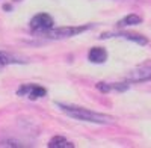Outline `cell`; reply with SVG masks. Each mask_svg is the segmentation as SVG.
I'll return each instance as SVG.
<instances>
[{"label":"cell","instance_id":"cell-1","mask_svg":"<svg viewBox=\"0 0 151 148\" xmlns=\"http://www.w3.org/2000/svg\"><path fill=\"white\" fill-rule=\"evenodd\" d=\"M58 106L62 112H65L68 116H73L74 119L95 122V124H109L112 121V118L104 114H98V112H94V110L85 109L80 106H70V104H64V103H58Z\"/></svg>","mask_w":151,"mask_h":148},{"label":"cell","instance_id":"cell-2","mask_svg":"<svg viewBox=\"0 0 151 148\" xmlns=\"http://www.w3.org/2000/svg\"><path fill=\"white\" fill-rule=\"evenodd\" d=\"M30 27L33 32H38V33H47L48 30L53 29V18L50 17L48 14H36L32 20H30Z\"/></svg>","mask_w":151,"mask_h":148},{"label":"cell","instance_id":"cell-3","mask_svg":"<svg viewBox=\"0 0 151 148\" xmlns=\"http://www.w3.org/2000/svg\"><path fill=\"white\" fill-rule=\"evenodd\" d=\"M89 26H79V27H70V26H65V27H58V29H52L48 30L45 35L48 38H53V40H60V38H70V36H74V35H79L80 32L86 30Z\"/></svg>","mask_w":151,"mask_h":148},{"label":"cell","instance_id":"cell-4","mask_svg":"<svg viewBox=\"0 0 151 148\" xmlns=\"http://www.w3.org/2000/svg\"><path fill=\"white\" fill-rule=\"evenodd\" d=\"M129 83H141V82H150L151 80V67H139L134 68L127 74Z\"/></svg>","mask_w":151,"mask_h":148},{"label":"cell","instance_id":"cell-5","mask_svg":"<svg viewBox=\"0 0 151 148\" xmlns=\"http://www.w3.org/2000/svg\"><path fill=\"white\" fill-rule=\"evenodd\" d=\"M18 95L24 97V95H27L29 98H32V100H36V98H42L47 91L45 88H42V86H38V85H23L18 88Z\"/></svg>","mask_w":151,"mask_h":148},{"label":"cell","instance_id":"cell-6","mask_svg":"<svg viewBox=\"0 0 151 148\" xmlns=\"http://www.w3.org/2000/svg\"><path fill=\"white\" fill-rule=\"evenodd\" d=\"M88 59H89L92 64H103V62H106V59H107L106 48H103V47H92L89 50V53H88Z\"/></svg>","mask_w":151,"mask_h":148},{"label":"cell","instance_id":"cell-7","mask_svg":"<svg viewBox=\"0 0 151 148\" xmlns=\"http://www.w3.org/2000/svg\"><path fill=\"white\" fill-rule=\"evenodd\" d=\"M48 148H74V144L65 139L64 136H55L47 144Z\"/></svg>","mask_w":151,"mask_h":148},{"label":"cell","instance_id":"cell-8","mask_svg":"<svg viewBox=\"0 0 151 148\" xmlns=\"http://www.w3.org/2000/svg\"><path fill=\"white\" fill-rule=\"evenodd\" d=\"M113 36H122V38H125V40L134 41V42L141 44V45H145L148 42V40L145 38V36L144 35H139V33H127V32H124V33H118V35H113Z\"/></svg>","mask_w":151,"mask_h":148},{"label":"cell","instance_id":"cell-9","mask_svg":"<svg viewBox=\"0 0 151 148\" xmlns=\"http://www.w3.org/2000/svg\"><path fill=\"white\" fill-rule=\"evenodd\" d=\"M142 20H141V17L139 15H136V14H129L127 17H124L119 23H118V26L121 27H124V26H134V24H139Z\"/></svg>","mask_w":151,"mask_h":148},{"label":"cell","instance_id":"cell-10","mask_svg":"<svg viewBox=\"0 0 151 148\" xmlns=\"http://www.w3.org/2000/svg\"><path fill=\"white\" fill-rule=\"evenodd\" d=\"M18 62H21V60L14 59L12 56L6 55L5 52H0V67H5V65H8V64H18Z\"/></svg>","mask_w":151,"mask_h":148},{"label":"cell","instance_id":"cell-11","mask_svg":"<svg viewBox=\"0 0 151 148\" xmlns=\"http://www.w3.org/2000/svg\"><path fill=\"white\" fill-rule=\"evenodd\" d=\"M97 89L101 91V92H110L112 91V85L110 83H104V82H100V83H97Z\"/></svg>","mask_w":151,"mask_h":148}]
</instances>
